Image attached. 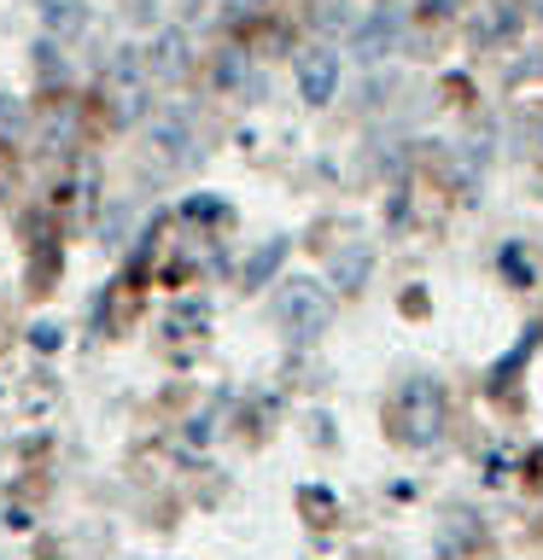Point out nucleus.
I'll return each instance as SVG.
<instances>
[{"instance_id": "f257e3e1", "label": "nucleus", "mask_w": 543, "mask_h": 560, "mask_svg": "<svg viewBox=\"0 0 543 560\" xmlns=\"http://www.w3.org/2000/svg\"><path fill=\"white\" fill-rule=\"evenodd\" d=\"M392 420H397V438L409 450H427L438 444V432H444V392H438V380H409L392 402Z\"/></svg>"}, {"instance_id": "f03ea898", "label": "nucleus", "mask_w": 543, "mask_h": 560, "mask_svg": "<svg viewBox=\"0 0 543 560\" xmlns=\"http://www.w3.org/2000/svg\"><path fill=\"white\" fill-rule=\"evenodd\" d=\"M275 315H280V327H287L298 345H310V339H322L327 322H333V298H327L322 280L292 275L287 287H280V298H275Z\"/></svg>"}, {"instance_id": "7ed1b4c3", "label": "nucleus", "mask_w": 543, "mask_h": 560, "mask_svg": "<svg viewBox=\"0 0 543 560\" xmlns=\"http://www.w3.org/2000/svg\"><path fill=\"white\" fill-rule=\"evenodd\" d=\"M105 100H112V122H135L140 112H147V65H140V47H117L112 65H105Z\"/></svg>"}, {"instance_id": "20e7f679", "label": "nucleus", "mask_w": 543, "mask_h": 560, "mask_svg": "<svg viewBox=\"0 0 543 560\" xmlns=\"http://www.w3.org/2000/svg\"><path fill=\"white\" fill-rule=\"evenodd\" d=\"M199 158V135H193L187 112H158L147 122V164L152 170H187Z\"/></svg>"}, {"instance_id": "39448f33", "label": "nucleus", "mask_w": 543, "mask_h": 560, "mask_svg": "<svg viewBox=\"0 0 543 560\" xmlns=\"http://www.w3.org/2000/svg\"><path fill=\"white\" fill-rule=\"evenodd\" d=\"M140 65H147V82H182L193 70V42L187 30H158L152 47L140 52Z\"/></svg>"}, {"instance_id": "423d86ee", "label": "nucleus", "mask_w": 543, "mask_h": 560, "mask_svg": "<svg viewBox=\"0 0 543 560\" xmlns=\"http://www.w3.org/2000/svg\"><path fill=\"white\" fill-rule=\"evenodd\" d=\"M397 35H403V18H397V7H374V12L362 18V24H350V47H357V59L380 65L385 52L397 47Z\"/></svg>"}, {"instance_id": "0eeeda50", "label": "nucleus", "mask_w": 543, "mask_h": 560, "mask_svg": "<svg viewBox=\"0 0 543 560\" xmlns=\"http://www.w3.org/2000/svg\"><path fill=\"white\" fill-rule=\"evenodd\" d=\"M298 94L310 105H327L339 94V52L333 47H310L304 59H298Z\"/></svg>"}, {"instance_id": "6e6552de", "label": "nucleus", "mask_w": 543, "mask_h": 560, "mask_svg": "<svg viewBox=\"0 0 543 560\" xmlns=\"http://www.w3.org/2000/svg\"><path fill=\"white\" fill-rule=\"evenodd\" d=\"M368 275H374V245H345V252H333V287L339 292H362Z\"/></svg>"}, {"instance_id": "1a4fd4ad", "label": "nucleus", "mask_w": 543, "mask_h": 560, "mask_svg": "<svg viewBox=\"0 0 543 560\" xmlns=\"http://www.w3.org/2000/svg\"><path fill=\"white\" fill-rule=\"evenodd\" d=\"M515 24H520V7H515V0H490V7L473 18V42H502Z\"/></svg>"}, {"instance_id": "9d476101", "label": "nucleus", "mask_w": 543, "mask_h": 560, "mask_svg": "<svg viewBox=\"0 0 543 560\" xmlns=\"http://www.w3.org/2000/svg\"><path fill=\"white\" fill-rule=\"evenodd\" d=\"M280 262H287V240H263L252 257H245V269H240V280L245 287H263V280H269Z\"/></svg>"}, {"instance_id": "9b49d317", "label": "nucleus", "mask_w": 543, "mask_h": 560, "mask_svg": "<svg viewBox=\"0 0 543 560\" xmlns=\"http://www.w3.org/2000/svg\"><path fill=\"white\" fill-rule=\"evenodd\" d=\"M42 24L53 35H77L88 24V7H82V0H42Z\"/></svg>"}, {"instance_id": "f8f14e48", "label": "nucleus", "mask_w": 543, "mask_h": 560, "mask_svg": "<svg viewBox=\"0 0 543 560\" xmlns=\"http://www.w3.org/2000/svg\"><path fill=\"white\" fill-rule=\"evenodd\" d=\"M315 24H322V30H350V24H357V12H350L345 0H322V7H315Z\"/></svg>"}, {"instance_id": "ddd939ff", "label": "nucleus", "mask_w": 543, "mask_h": 560, "mask_svg": "<svg viewBox=\"0 0 543 560\" xmlns=\"http://www.w3.org/2000/svg\"><path fill=\"white\" fill-rule=\"evenodd\" d=\"M35 65H42V77H47V82H65V59H59V47H53V42L35 47Z\"/></svg>"}, {"instance_id": "4468645a", "label": "nucleus", "mask_w": 543, "mask_h": 560, "mask_svg": "<svg viewBox=\"0 0 543 560\" xmlns=\"http://www.w3.org/2000/svg\"><path fill=\"white\" fill-rule=\"evenodd\" d=\"M18 122H24V105H18L12 94H0V135H12Z\"/></svg>"}, {"instance_id": "2eb2a0df", "label": "nucleus", "mask_w": 543, "mask_h": 560, "mask_svg": "<svg viewBox=\"0 0 543 560\" xmlns=\"http://www.w3.org/2000/svg\"><path fill=\"white\" fill-rule=\"evenodd\" d=\"M30 345H35V350H53V345H59V327H53V322H35V327H30Z\"/></svg>"}, {"instance_id": "dca6fc26", "label": "nucleus", "mask_w": 543, "mask_h": 560, "mask_svg": "<svg viewBox=\"0 0 543 560\" xmlns=\"http://www.w3.org/2000/svg\"><path fill=\"white\" fill-rule=\"evenodd\" d=\"M450 7H462V0H427V12H450Z\"/></svg>"}, {"instance_id": "f3484780", "label": "nucleus", "mask_w": 543, "mask_h": 560, "mask_svg": "<svg viewBox=\"0 0 543 560\" xmlns=\"http://www.w3.org/2000/svg\"><path fill=\"white\" fill-rule=\"evenodd\" d=\"M0 199H7V170H0Z\"/></svg>"}]
</instances>
